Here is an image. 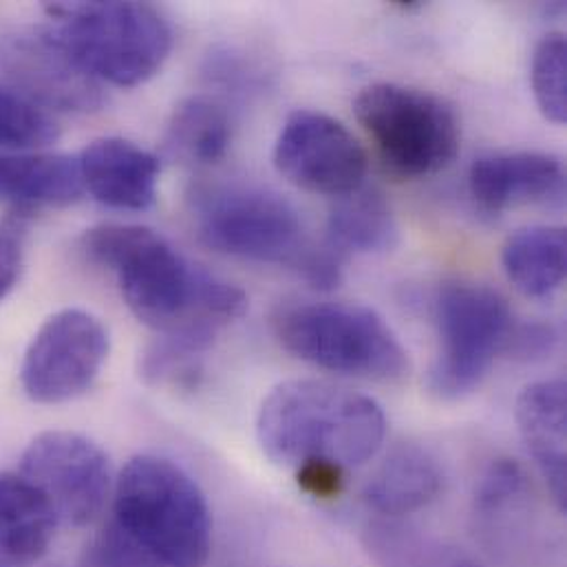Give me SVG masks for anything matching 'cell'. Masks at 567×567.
Wrapping results in <instances>:
<instances>
[{
	"instance_id": "1",
	"label": "cell",
	"mask_w": 567,
	"mask_h": 567,
	"mask_svg": "<svg viewBox=\"0 0 567 567\" xmlns=\"http://www.w3.org/2000/svg\"><path fill=\"white\" fill-rule=\"evenodd\" d=\"M82 257L115 275L133 316L159 336L213 340L248 309L241 287L188 261L159 233L104 224L80 237Z\"/></svg>"
},
{
	"instance_id": "2",
	"label": "cell",
	"mask_w": 567,
	"mask_h": 567,
	"mask_svg": "<svg viewBox=\"0 0 567 567\" xmlns=\"http://www.w3.org/2000/svg\"><path fill=\"white\" fill-rule=\"evenodd\" d=\"M264 453L296 473H347L371 462L384 446L386 415L358 391L322 380H289L270 391L257 417Z\"/></svg>"
},
{
	"instance_id": "3",
	"label": "cell",
	"mask_w": 567,
	"mask_h": 567,
	"mask_svg": "<svg viewBox=\"0 0 567 567\" xmlns=\"http://www.w3.org/2000/svg\"><path fill=\"white\" fill-rule=\"evenodd\" d=\"M111 524L162 567H204L213 515L199 484L175 462L137 455L113 486Z\"/></svg>"
},
{
	"instance_id": "4",
	"label": "cell",
	"mask_w": 567,
	"mask_h": 567,
	"mask_svg": "<svg viewBox=\"0 0 567 567\" xmlns=\"http://www.w3.org/2000/svg\"><path fill=\"white\" fill-rule=\"evenodd\" d=\"M285 349L318 369L393 382L409 373V353L380 313L355 302H289L272 316Z\"/></svg>"
},
{
	"instance_id": "5",
	"label": "cell",
	"mask_w": 567,
	"mask_h": 567,
	"mask_svg": "<svg viewBox=\"0 0 567 567\" xmlns=\"http://www.w3.org/2000/svg\"><path fill=\"white\" fill-rule=\"evenodd\" d=\"M44 13L102 84L140 86L159 73L173 49L168 20L146 2H51Z\"/></svg>"
},
{
	"instance_id": "6",
	"label": "cell",
	"mask_w": 567,
	"mask_h": 567,
	"mask_svg": "<svg viewBox=\"0 0 567 567\" xmlns=\"http://www.w3.org/2000/svg\"><path fill=\"white\" fill-rule=\"evenodd\" d=\"M353 111L384 168L398 177L435 175L449 168L462 148L457 113L429 91L375 82L358 93Z\"/></svg>"
},
{
	"instance_id": "7",
	"label": "cell",
	"mask_w": 567,
	"mask_h": 567,
	"mask_svg": "<svg viewBox=\"0 0 567 567\" xmlns=\"http://www.w3.org/2000/svg\"><path fill=\"white\" fill-rule=\"evenodd\" d=\"M437 353L429 369V391L440 400H462L488 378L495 360L506 355L515 316L493 287L449 281L433 296Z\"/></svg>"
},
{
	"instance_id": "8",
	"label": "cell",
	"mask_w": 567,
	"mask_h": 567,
	"mask_svg": "<svg viewBox=\"0 0 567 567\" xmlns=\"http://www.w3.org/2000/svg\"><path fill=\"white\" fill-rule=\"evenodd\" d=\"M193 217L202 244L246 261L291 268L309 246L298 210L259 186L202 188L193 197Z\"/></svg>"
},
{
	"instance_id": "9",
	"label": "cell",
	"mask_w": 567,
	"mask_h": 567,
	"mask_svg": "<svg viewBox=\"0 0 567 567\" xmlns=\"http://www.w3.org/2000/svg\"><path fill=\"white\" fill-rule=\"evenodd\" d=\"M47 499L64 528L93 524L113 497V468L106 451L75 431H44L20 455V471Z\"/></svg>"
},
{
	"instance_id": "10",
	"label": "cell",
	"mask_w": 567,
	"mask_h": 567,
	"mask_svg": "<svg viewBox=\"0 0 567 567\" xmlns=\"http://www.w3.org/2000/svg\"><path fill=\"white\" fill-rule=\"evenodd\" d=\"M111 349L106 327L84 309H60L29 340L20 362V384L35 404H64L97 380Z\"/></svg>"
},
{
	"instance_id": "11",
	"label": "cell",
	"mask_w": 567,
	"mask_h": 567,
	"mask_svg": "<svg viewBox=\"0 0 567 567\" xmlns=\"http://www.w3.org/2000/svg\"><path fill=\"white\" fill-rule=\"evenodd\" d=\"M0 73L7 86L47 113H93L104 104V84L49 22L0 35Z\"/></svg>"
},
{
	"instance_id": "12",
	"label": "cell",
	"mask_w": 567,
	"mask_h": 567,
	"mask_svg": "<svg viewBox=\"0 0 567 567\" xmlns=\"http://www.w3.org/2000/svg\"><path fill=\"white\" fill-rule=\"evenodd\" d=\"M275 166L289 184L336 199L364 186L367 153L338 120L293 111L277 137Z\"/></svg>"
},
{
	"instance_id": "13",
	"label": "cell",
	"mask_w": 567,
	"mask_h": 567,
	"mask_svg": "<svg viewBox=\"0 0 567 567\" xmlns=\"http://www.w3.org/2000/svg\"><path fill=\"white\" fill-rule=\"evenodd\" d=\"M471 197L482 210L555 204L566 195L564 162L550 153L519 151L477 159L468 173Z\"/></svg>"
},
{
	"instance_id": "14",
	"label": "cell",
	"mask_w": 567,
	"mask_h": 567,
	"mask_svg": "<svg viewBox=\"0 0 567 567\" xmlns=\"http://www.w3.org/2000/svg\"><path fill=\"white\" fill-rule=\"evenodd\" d=\"M84 193L115 210H148L157 199L159 159L124 137L91 142L78 157Z\"/></svg>"
},
{
	"instance_id": "15",
	"label": "cell",
	"mask_w": 567,
	"mask_h": 567,
	"mask_svg": "<svg viewBox=\"0 0 567 567\" xmlns=\"http://www.w3.org/2000/svg\"><path fill=\"white\" fill-rule=\"evenodd\" d=\"M519 433L535 460L546 486L567 511V393L564 380H539L528 384L515 406Z\"/></svg>"
},
{
	"instance_id": "16",
	"label": "cell",
	"mask_w": 567,
	"mask_h": 567,
	"mask_svg": "<svg viewBox=\"0 0 567 567\" xmlns=\"http://www.w3.org/2000/svg\"><path fill=\"white\" fill-rule=\"evenodd\" d=\"M84 193L78 157L64 153L0 151V206L18 213L64 208Z\"/></svg>"
},
{
	"instance_id": "17",
	"label": "cell",
	"mask_w": 567,
	"mask_h": 567,
	"mask_svg": "<svg viewBox=\"0 0 567 567\" xmlns=\"http://www.w3.org/2000/svg\"><path fill=\"white\" fill-rule=\"evenodd\" d=\"M442 484V468L426 449L398 444L371 473L362 502L382 519H402L435 502Z\"/></svg>"
},
{
	"instance_id": "18",
	"label": "cell",
	"mask_w": 567,
	"mask_h": 567,
	"mask_svg": "<svg viewBox=\"0 0 567 567\" xmlns=\"http://www.w3.org/2000/svg\"><path fill=\"white\" fill-rule=\"evenodd\" d=\"M60 528L51 506L20 473H0V564H38Z\"/></svg>"
},
{
	"instance_id": "19",
	"label": "cell",
	"mask_w": 567,
	"mask_h": 567,
	"mask_svg": "<svg viewBox=\"0 0 567 567\" xmlns=\"http://www.w3.org/2000/svg\"><path fill=\"white\" fill-rule=\"evenodd\" d=\"M398 219L386 197L360 186L336 197L327 217V244L340 255H382L395 248Z\"/></svg>"
},
{
	"instance_id": "20",
	"label": "cell",
	"mask_w": 567,
	"mask_h": 567,
	"mask_svg": "<svg viewBox=\"0 0 567 567\" xmlns=\"http://www.w3.org/2000/svg\"><path fill=\"white\" fill-rule=\"evenodd\" d=\"M502 266L508 281L524 296H553L566 281V230L557 226H533L517 230L504 244Z\"/></svg>"
},
{
	"instance_id": "21",
	"label": "cell",
	"mask_w": 567,
	"mask_h": 567,
	"mask_svg": "<svg viewBox=\"0 0 567 567\" xmlns=\"http://www.w3.org/2000/svg\"><path fill=\"white\" fill-rule=\"evenodd\" d=\"M362 544L380 567H488L468 550L400 519L367 524Z\"/></svg>"
},
{
	"instance_id": "22",
	"label": "cell",
	"mask_w": 567,
	"mask_h": 567,
	"mask_svg": "<svg viewBox=\"0 0 567 567\" xmlns=\"http://www.w3.org/2000/svg\"><path fill=\"white\" fill-rule=\"evenodd\" d=\"M166 151L184 164L213 166L233 144V120L226 106L206 95L179 102L166 126Z\"/></svg>"
},
{
	"instance_id": "23",
	"label": "cell",
	"mask_w": 567,
	"mask_h": 567,
	"mask_svg": "<svg viewBox=\"0 0 567 567\" xmlns=\"http://www.w3.org/2000/svg\"><path fill=\"white\" fill-rule=\"evenodd\" d=\"M210 347L213 340L204 338L162 336L144 351L140 373L153 386L190 389L202 375V360Z\"/></svg>"
},
{
	"instance_id": "24",
	"label": "cell",
	"mask_w": 567,
	"mask_h": 567,
	"mask_svg": "<svg viewBox=\"0 0 567 567\" xmlns=\"http://www.w3.org/2000/svg\"><path fill=\"white\" fill-rule=\"evenodd\" d=\"M60 137L51 113L0 84V151H40Z\"/></svg>"
},
{
	"instance_id": "25",
	"label": "cell",
	"mask_w": 567,
	"mask_h": 567,
	"mask_svg": "<svg viewBox=\"0 0 567 567\" xmlns=\"http://www.w3.org/2000/svg\"><path fill=\"white\" fill-rule=\"evenodd\" d=\"M535 100L553 124L567 122V40L564 33H548L533 55Z\"/></svg>"
},
{
	"instance_id": "26",
	"label": "cell",
	"mask_w": 567,
	"mask_h": 567,
	"mask_svg": "<svg viewBox=\"0 0 567 567\" xmlns=\"http://www.w3.org/2000/svg\"><path fill=\"white\" fill-rule=\"evenodd\" d=\"M84 567H162L111 522L95 537Z\"/></svg>"
},
{
	"instance_id": "27",
	"label": "cell",
	"mask_w": 567,
	"mask_h": 567,
	"mask_svg": "<svg viewBox=\"0 0 567 567\" xmlns=\"http://www.w3.org/2000/svg\"><path fill=\"white\" fill-rule=\"evenodd\" d=\"M524 488H526V475L519 468V464L511 460H497L480 484V491H477L480 508L499 511L502 506L519 497Z\"/></svg>"
},
{
	"instance_id": "28",
	"label": "cell",
	"mask_w": 567,
	"mask_h": 567,
	"mask_svg": "<svg viewBox=\"0 0 567 567\" xmlns=\"http://www.w3.org/2000/svg\"><path fill=\"white\" fill-rule=\"evenodd\" d=\"M307 284L316 289H333L342 281V255L329 244L307 246L298 261L291 266Z\"/></svg>"
},
{
	"instance_id": "29",
	"label": "cell",
	"mask_w": 567,
	"mask_h": 567,
	"mask_svg": "<svg viewBox=\"0 0 567 567\" xmlns=\"http://www.w3.org/2000/svg\"><path fill=\"white\" fill-rule=\"evenodd\" d=\"M559 342V333L548 322H517L506 355L519 360H537L553 353Z\"/></svg>"
},
{
	"instance_id": "30",
	"label": "cell",
	"mask_w": 567,
	"mask_h": 567,
	"mask_svg": "<svg viewBox=\"0 0 567 567\" xmlns=\"http://www.w3.org/2000/svg\"><path fill=\"white\" fill-rule=\"evenodd\" d=\"M24 264V233L20 224H0V302L18 285Z\"/></svg>"
}]
</instances>
